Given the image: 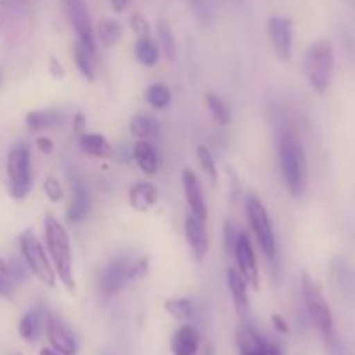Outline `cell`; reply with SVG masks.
Listing matches in <instances>:
<instances>
[{"label":"cell","instance_id":"44","mask_svg":"<svg viewBox=\"0 0 355 355\" xmlns=\"http://www.w3.org/2000/svg\"><path fill=\"white\" fill-rule=\"evenodd\" d=\"M267 355H283L279 350V347L274 345V343H269V349H267Z\"/></svg>","mask_w":355,"mask_h":355},{"label":"cell","instance_id":"22","mask_svg":"<svg viewBox=\"0 0 355 355\" xmlns=\"http://www.w3.org/2000/svg\"><path fill=\"white\" fill-rule=\"evenodd\" d=\"M78 146L85 155L94 158H106L111 155V144L101 134H80Z\"/></svg>","mask_w":355,"mask_h":355},{"label":"cell","instance_id":"29","mask_svg":"<svg viewBox=\"0 0 355 355\" xmlns=\"http://www.w3.org/2000/svg\"><path fill=\"white\" fill-rule=\"evenodd\" d=\"M165 311L177 321H191L196 309L189 298H170L165 302Z\"/></svg>","mask_w":355,"mask_h":355},{"label":"cell","instance_id":"39","mask_svg":"<svg viewBox=\"0 0 355 355\" xmlns=\"http://www.w3.org/2000/svg\"><path fill=\"white\" fill-rule=\"evenodd\" d=\"M49 71H51V75L58 80L64 76V68H62L61 61H59L58 58H51V61H49Z\"/></svg>","mask_w":355,"mask_h":355},{"label":"cell","instance_id":"10","mask_svg":"<svg viewBox=\"0 0 355 355\" xmlns=\"http://www.w3.org/2000/svg\"><path fill=\"white\" fill-rule=\"evenodd\" d=\"M270 44L281 61H288L293 52V21L290 17L272 16L267 23Z\"/></svg>","mask_w":355,"mask_h":355},{"label":"cell","instance_id":"4","mask_svg":"<svg viewBox=\"0 0 355 355\" xmlns=\"http://www.w3.org/2000/svg\"><path fill=\"white\" fill-rule=\"evenodd\" d=\"M302 297H304L305 309H307L318 331L321 333L326 342L331 340L336 335L331 309L318 284L309 276V272L302 274Z\"/></svg>","mask_w":355,"mask_h":355},{"label":"cell","instance_id":"12","mask_svg":"<svg viewBox=\"0 0 355 355\" xmlns=\"http://www.w3.org/2000/svg\"><path fill=\"white\" fill-rule=\"evenodd\" d=\"M128 266L127 260H113L106 266L103 276H101V293L104 298H113L123 290L125 283L128 281Z\"/></svg>","mask_w":355,"mask_h":355},{"label":"cell","instance_id":"20","mask_svg":"<svg viewBox=\"0 0 355 355\" xmlns=\"http://www.w3.org/2000/svg\"><path fill=\"white\" fill-rule=\"evenodd\" d=\"M132 156H134L135 163H137L139 168L142 170L148 175H155L158 172L159 159H158V151L155 149V146L151 142L141 139L139 142H135L134 149H132Z\"/></svg>","mask_w":355,"mask_h":355},{"label":"cell","instance_id":"3","mask_svg":"<svg viewBox=\"0 0 355 355\" xmlns=\"http://www.w3.org/2000/svg\"><path fill=\"white\" fill-rule=\"evenodd\" d=\"M335 69V52L329 42L318 40L309 45L304 55V71L312 89L324 94L331 83Z\"/></svg>","mask_w":355,"mask_h":355},{"label":"cell","instance_id":"24","mask_svg":"<svg viewBox=\"0 0 355 355\" xmlns=\"http://www.w3.org/2000/svg\"><path fill=\"white\" fill-rule=\"evenodd\" d=\"M96 33L104 47H114V45L120 44L123 30H121V24L118 23L116 19L104 17V19H101L99 23H97Z\"/></svg>","mask_w":355,"mask_h":355},{"label":"cell","instance_id":"11","mask_svg":"<svg viewBox=\"0 0 355 355\" xmlns=\"http://www.w3.org/2000/svg\"><path fill=\"white\" fill-rule=\"evenodd\" d=\"M92 200H90V191L87 187L85 180L78 175L71 177V201L66 208V220L69 224H78L83 222L89 215Z\"/></svg>","mask_w":355,"mask_h":355},{"label":"cell","instance_id":"2","mask_svg":"<svg viewBox=\"0 0 355 355\" xmlns=\"http://www.w3.org/2000/svg\"><path fill=\"white\" fill-rule=\"evenodd\" d=\"M45 245L47 253L54 262L55 274L59 276L64 288L73 290L75 288V277H73V253L69 236L66 232L64 225L54 217L47 215L45 217Z\"/></svg>","mask_w":355,"mask_h":355},{"label":"cell","instance_id":"31","mask_svg":"<svg viewBox=\"0 0 355 355\" xmlns=\"http://www.w3.org/2000/svg\"><path fill=\"white\" fill-rule=\"evenodd\" d=\"M146 101L149 106L155 110H165L172 103V90L165 85V83H153L148 90H146Z\"/></svg>","mask_w":355,"mask_h":355},{"label":"cell","instance_id":"18","mask_svg":"<svg viewBox=\"0 0 355 355\" xmlns=\"http://www.w3.org/2000/svg\"><path fill=\"white\" fill-rule=\"evenodd\" d=\"M159 191L155 184L151 182H137L135 186L130 187L128 193V201H130L132 208L137 211H148L158 203Z\"/></svg>","mask_w":355,"mask_h":355},{"label":"cell","instance_id":"36","mask_svg":"<svg viewBox=\"0 0 355 355\" xmlns=\"http://www.w3.org/2000/svg\"><path fill=\"white\" fill-rule=\"evenodd\" d=\"M238 234L239 232L236 231V225L232 224V222H225L224 245H225V252H227L229 257L234 255V246H236V241H238Z\"/></svg>","mask_w":355,"mask_h":355},{"label":"cell","instance_id":"6","mask_svg":"<svg viewBox=\"0 0 355 355\" xmlns=\"http://www.w3.org/2000/svg\"><path fill=\"white\" fill-rule=\"evenodd\" d=\"M7 175L9 193L14 200H24L30 194L31 184V155L26 144H17L7 156Z\"/></svg>","mask_w":355,"mask_h":355},{"label":"cell","instance_id":"42","mask_svg":"<svg viewBox=\"0 0 355 355\" xmlns=\"http://www.w3.org/2000/svg\"><path fill=\"white\" fill-rule=\"evenodd\" d=\"M83 128H85V114L76 113L75 118H73V130L76 134H83Z\"/></svg>","mask_w":355,"mask_h":355},{"label":"cell","instance_id":"46","mask_svg":"<svg viewBox=\"0 0 355 355\" xmlns=\"http://www.w3.org/2000/svg\"><path fill=\"white\" fill-rule=\"evenodd\" d=\"M203 355H215V350H214V347H211V345H208L207 349H205Z\"/></svg>","mask_w":355,"mask_h":355},{"label":"cell","instance_id":"5","mask_svg":"<svg viewBox=\"0 0 355 355\" xmlns=\"http://www.w3.org/2000/svg\"><path fill=\"white\" fill-rule=\"evenodd\" d=\"M246 215H248L252 231L266 259L270 263H274V266H277L279 263V250H277L276 234H274L272 224H270V217L267 214L266 207L262 205V201L257 196H253V194L246 198Z\"/></svg>","mask_w":355,"mask_h":355},{"label":"cell","instance_id":"17","mask_svg":"<svg viewBox=\"0 0 355 355\" xmlns=\"http://www.w3.org/2000/svg\"><path fill=\"white\" fill-rule=\"evenodd\" d=\"M238 345L241 355H267L269 342L252 324H241L238 331Z\"/></svg>","mask_w":355,"mask_h":355},{"label":"cell","instance_id":"8","mask_svg":"<svg viewBox=\"0 0 355 355\" xmlns=\"http://www.w3.org/2000/svg\"><path fill=\"white\" fill-rule=\"evenodd\" d=\"M66 14L75 30L76 40L85 45L89 51L96 52V38H94L92 19H90L89 9L85 0H64Z\"/></svg>","mask_w":355,"mask_h":355},{"label":"cell","instance_id":"9","mask_svg":"<svg viewBox=\"0 0 355 355\" xmlns=\"http://www.w3.org/2000/svg\"><path fill=\"white\" fill-rule=\"evenodd\" d=\"M234 259L236 263H238V272L241 274L246 284H250L253 290H259V266H257V257L255 252H253L252 241H250V236L246 232H239L238 234V241H236L234 246Z\"/></svg>","mask_w":355,"mask_h":355},{"label":"cell","instance_id":"16","mask_svg":"<svg viewBox=\"0 0 355 355\" xmlns=\"http://www.w3.org/2000/svg\"><path fill=\"white\" fill-rule=\"evenodd\" d=\"M227 286L229 293H231L232 305H234V311L239 318H246L250 312V297L248 290H246V281L243 279L241 274L236 269L227 270Z\"/></svg>","mask_w":355,"mask_h":355},{"label":"cell","instance_id":"43","mask_svg":"<svg viewBox=\"0 0 355 355\" xmlns=\"http://www.w3.org/2000/svg\"><path fill=\"white\" fill-rule=\"evenodd\" d=\"M128 3H130V0H111V6H113L114 12H121V10H125L128 7Z\"/></svg>","mask_w":355,"mask_h":355},{"label":"cell","instance_id":"26","mask_svg":"<svg viewBox=\"0 0 355 355\" xmlns=\"http://www.w3.org/2000/svg\"><path fill=\"white\" fill-rule=\"evenodd\" d=\"M94 55H96V52L89 51L85 45L80 44V42L76 40L75 49H73V58H75L78 71L82 73L89 82H92V80L96 78V62H94Z\"/></svg>","mask_w":355,"mask_h":355},{"label":"cell","instance_id":"33","mask_svg":"<svg viewBox=\"0 0 355 355\" xmlns=\"http://www.w3.org/2000/svg\"><path fill=\"white\" fill-rule=\"evenodd\" d=\"M196 155H198V162H200V165H201V168H203L205 175H208V179H210L214 184L217 182V175H218V173H217V163H215V158H214V155H211L210 149H208L207 146L200 144V146H198Z\"/></svg>","mask_w":355,"mask_h":355},{"label":"cell","instance_id":"25","mask_svg":"<svg viewBox=\"0 0 355 355\" xmlns=\"http://www.w3.org/2000/svg\"><path fill=\"white\" fill-rule=\"evenodd\" d=\"M42 322H44V314L40 309H31L30 312L23 315L19 322V335L26 342H35L40 335Z\"/></svg>","mask_w":355,"mask_h":355},{"label":"cell","instance_id":"23","mask_svg":"<svg viewBox=\"0 0 355 355\" xmlns=\"http://www.w3.org/2000/svg\"><path fill=\"white\" fill-rule=\"evenodd\" d=\"M331 272L336 283L342 286L343 291L355 297V267L347 262L345 259H335L331 263Z\"/></svg>","mask_w":355,"mask_h":355},{"label":"cell","instance_id":"32","mask_svg":"<svg viewBox=\"0 0 355 355\" xmlns=\"http://www.w3.org/2000/svg\"><path fill=\"white\" fill-rule=\"evenodd\" d=\"M205 103H207V107L208 111H210L211 118H214L218 125H227L229 121H231V111H229L227 104H225L220 97L214 96V94H207Z\"/></svg>","mask_w":355,"mask_h":355},{"label":"cell","instance_id":"15","mask_svg":"<svg viewBox=\"0 0 355 355\" xmlns=\"http://www.w3.org/2000/svg\"><path fill=\"white\" fill-rule=\"evenodd\" d=\"M184 232H186L187 245L193 250L194 259L201 262L208 252V232L207 227H205V220L189 214L186 222H184Z\"/></svg>","mask_w":355,"mask_h":355},{"label":"cell","instance_id":"14","mask_svg":"<svg viewBox=\"0 0 355 355\" xmlns=\"http://www.w3.org/2000/svg\"><path fill=\"white\" fill-rule=\"evenodd\" d=\"M47 336L52 349L59 355H76L78 352V345H76L73 333L54 315L47 319Z\"/></svg>","mask_w":355,"mask_h":355},{"label":"cell","instance_id":"13","mask_svg":"<svg viewBox=\"0 0 355 355\" xmlns=\"http://www.w3.org/2000/svg\"><path fill=\"white\" fill-rule=\"evenodd\" d=\"M182 186H184V196H186L187 205H189L191 214L196 215L198 218L207 222L208 218V208L207 201H205L203 189H201L200 179L196 173L191 168H186L182 172Z\"/></svg>","mask_w":355,"mask_h":355},{"label":"cell","instance_id":"30","mask_svg":"<svg viewBox=\"0 0 355 355\" xmlns=\"http://www.w3.org/2000/svg\"><path fill=\"white\" fill-rule=\"evenodd\" d=\"M159 127L158 121L155 120L153 116H146V114H137L130 120V134L134 137L139 139H148V137H155L158 134Z\"/></svg>","mask_w":355,"mask_h":355},{"label":"cell","instance_id":"35","mask_svg":"<svg viewBox=\"0 0 355 355\" xmlns=\"http://www.w3.org/2000/svg\"><path fill=\"white\" fill-rule=\"evenodd\" d=\"M44 193L51 203H59L64 198V189L55 177H47L44 182Z\"/></svg>","mask_w":355,"mask_h":355},{"label":"cell","instance_id":"38","mask_svg":"<svg viewBox=\"0 0 355 355\" xmlns=\"http://www.w3.org/2000/svg\"><path fill=\"white\" fill-rule=\"evenodd\" d=\"M130 26L137 37H149V31H151L149 30V23L142 14H134L130 17Z\"/></svg>","mask_w":355,"mask_h":355},{"label":"cell","instance_id":"45","mask_svg":"<svg viewBox=\"0 0 355 355\" xmlns=\"http://www.w3.org/2000/svg\"><path fill=\"white\" fill-rule=\"evenodd\" d=\"M40 355H59L54 349H42Z\"/></svg>","mask_w":355,"mask_h":355},{"label":"cell","instance_id":"41","mask_svg":"<svg viewBox=\"0 0 355 355\" xmlns=\"http://www.w3.org/2000/svg\"><path fill=\"white\" fill-rule=\"evenodd\" d=\"M37 148L38 151L44 153V155H52V153H54V142H52L49 137H38Z\"/></svg>","mask_w":355,"mask_h":355},{"label":"cell","instance_id":"28","mask_svg":"<svg viewBox=\"0 0 355 355\" xmlns=\"http://www.w3.org/2000/svg\"><path fill=\"white\" fill-rule=\"evenodd\" d=\"M156 37H158L159 49L163 51V54L170 59V61H175L177 58V42L173 37V31L170 28V24L166 21L159 19L158 26H156Z\"/></svg>","mask_w":355,"mask_h":355},{"label":"cell","instance_id":"7","mask_svg":"<svg viewBox=\"0 0 355 355\" xmlns=\"http://www.w3.org/2000/svg\"><path fill=\"white\" fill-rule=\"evenodd\" d=\"M19 248L28 269H30L45 286L54 288L55 270L52 269V263L51 260H49L47 252H45V248L42 246V243L38 241L37 236L31 231H24L23 234L19 236Z\"/></svg>","mask_w":355,"mask_h":355},{"label":"cell","instance_id":"21","mask_svg":"<svg viewBox=\"0 0 355 355\" xmlns=\"http://www.w3.org/2000/svg\"><path fill=\"white\" fill-rule=\"evenodd\" d=\"M64 123V113L59 110L30 111L26 114V127L31 132H42Z\"/></svg>","mask_w":355,"mask_h":355},{"label":"cell","instance_id":"40","mask_svg":"<svg viewBox=\"0 0 355 355\" xmlns=\"http://www.w3.org/2000/svg\"><path fill=\"white\" fill-rule=\"evenodd\" d=\"M270 321H272L274 329H276L277 333H281V335H288V333H290V328H288V322L284 321V319L281 318L279 314H272Z\"/></svg>","mask_w":355,"mask_h":355},{"label":"cell","instance_id":"19","mask_svg":"<svg viewBox=\"0 0 355 355\" xmlns=\"http://www.w3.org/2000/svg\"><path fill=\"white\" fill-rule=\"evenodd\" d=\"M173 355H196L200 349V333L194 326L186 324L179 328L170 343Z\"/></svg>","mask_w":355,"mask_h":355},{"label":"cell","instance_id":"34","mask_svg":"<svg viewBox=\"0 0 355 355\" xmlns=\"http://www.w3.org/2000/svg\"><path fill=\"white\" fill-rule=\"evenodd\" d=\"M14 283H16V279H14L12 272H10L9 263H6L2 259H0V297L3 298L12 297Z\"/></svg>","mask_w":355,"mask_h":355},{"label":"cell","instance_id":"27","mask_svg":"<svg viewBox=\"0 0 355 355\" xmlns=\"http://www.w3.org/2000/svg\"><path fill=\"white\" fill-rule=\"evenodd\" d=\"M134 52H135V58H137V61L141 62L142 66L153 68V66L158 64L159 49L149 37H139L137 42H135Z\"/></svg>","mask_w":355,"mask_h":355},{"label":"cell","instance_id":"37","mask_svg":"<svg viewBox=\"0 0 355 355\" xmlns=\"http://www.w3.org/2000/svg\"><path fill=\"white\" fill-rule=\"evenodd\" d=\"M148 269H149L148 259L135 260L134 263H130V266H128V281L141 279V277H144L146 274H148Z\"/></svg>","mask_w":355,"mask_h":355},{"label":"cell","instance_id":"1","mask_svg":"<svg viewBox=\"0 0 355 355\" xmlns=\"http://www.w3.org/2000/svg\"><path fill=\"white\" fill-rule=\"evenodd\" d=\"M279 166L283 182L293 198H302L307 187V158L300 142L291 134L279 137Z\"/></svg>","mask_w":355,"mask_h":355}]
</instances>
